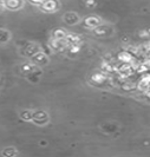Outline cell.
Segmentation results:
<instances>
[{"mask_svg":"<svg viewBox=\"0 0 150 157\" xmlns=\"http://www.w3.org/2000/svg\"><path fill=\"white\" fill-rule=\"evenodd\" d=\"M58 6H59V4L57 0H44L41 2V8L46 12H53L58 8Z\"/></svg>","mask_w":150,"mask_h":157,"instance_id":"obj_1","label":"cell"},{"mask_svg":"<svg viewBox=\"0 0 150 157\" xmlns=\"http://www.w3.org/2000/svg\"><path fill=\"white\" fill-rule=\"evenodd\" d=\"M32 57V60H33V63L36 64H45L48 63V58H46V55L40 50L39 52H37V53H34Z\"/></svg>","mask_w":150,"mask_h":157,"instance_id":"obj_2","label":"cell"},{"mask_svg":"<svg viewBox=\"0 0 150 157\" xmlns=\"http://www.w3.org/2000/svg\"><path fill=\"white\" fill-rule=\"evenodd\" d=\"M50 46L55 51H63L64 47H65V44H64V40H58L53 38L50 41Z\"/></svg>","mask_w":150,"mask_h":157,"instance_id":"obj_3","label":"cell"},{"mask_svg":"<svg viewBox=\"0 0 150 157\" xmlns=\"http://www.w3.org/2000/svg\"><path fill=\"white\" fill-rule=\"evenodd\" d=\"M5 6L10 10H17L20 6H23V0H6Z\"/></svg>","mask_w":150,"mask_h":157,"instance_id":"obj_4","label":"cell"},{"mask_svg":"<svg viewBox=\"0 0 150 157\" xmlns=\"http://www.w3.org/2000/svg\"><path fill=\"white\" fill-rule=\"evenodd\" d=\"M118 59L121 63H131L134 60V57L133 55H130L128 51L126 52H122L118 55Z\"/></svg>","mask_w":150,"mask_h":157,"instance_id":"obj_5","label":"cell"},{"mask_svg":"<svg viewBox=\"0 0 150 157\" xmlns=\"http://www.w3.org/2000/svg\"><path fill=\"white\" fill-rule=\"evenodd\" d=\"M65 40H66L70 45H78L79 43H80V38H79L78 36L73 34V33H69V34H66Z\"/></svg>","mask_w":150,"mask_h":157,"instance_id":"obj_6","label":"cell"},{"mask_svg":"<svg viewBox=\"0 0 150 157\" xmlns=\"http://www.w3.org/2000/svg\"><path fill=\"white\" fill-rule=\"evenodd\" d=\"M92 80H94V82H97V83H104V82L108 80V78H106V75H105L104 71H103V72H99V73L94 75Z\"/></svg>","mask_w":150,"mask_h":157,"instance_id":"obj_7","label":"cell"},{"mask_svg":"<svg viewBox=\"0 0 150 157\" xmlns=\"http://www.w3.org/2000/svg\"><path fill=\"white\" fill-rule=\"evenodd\" d=\"M66 34H67V33L64 31V30L59 29V30H56V31L53 32V38H55V39H58V40H65Z\"/></svg>","mask_w":150,"mask_h":157,"instance_id":"obj_8","label":"cell"},{"mask_svg":"<svg viewBox=\"0 0 150 157\" xmlns=\"http://www.w3.org/2000/svg\"><path fill=\"white\" fill-rule=\"evenodd\" d=\"M85 24L89 27H96L99 25V19L98 18H95V17H90L85 20Z\"/></svg>","mask_w":150,"mask_h":157,"instance_id":"obj_9","label":"cell"},{"mask_svg":"<svg viewBox=\"0 0 150 157\" xmlns=\"http://www.w3.org/2000/svg\"><path fill=\"white\" fill-rule=\"evenodd\" d=\"M40 50H41V48H40L38 45H36V44H31L30 46L26 48V53H27L29 56H33L34 53L39 52Z\"/></svg>","mask_w":150,"mask_h":157,"instance_id":"obj_10","label":"cell"},{"mask_svg":"<svg viewBox=\"0 0 150 157\" xmlns=\"http://www.w3.org/2000/svg\"><path fill=\"white\" fill-rule=\"evenodd\" d=\"M65 21L69 24H76L78 21V17L76 16L75 13H70V14H66L65 17Z\"/></svg>","mask_w":150,"mask_h":157,"instance_id":"obj_11","label":"cell"},{"mask_svg":"<svg viewBox=\"0 0 150 157\" xmlns=\"http://www.w3.org/2000/svg\"><path fill=\"white\" fill-rule=\"evenodd\" d=\"M148 86H149V76L145 77V80H144V78L141 79V82H140V84H138V87H140L142 91H144V87H145V90H148Z\"/></svg>","mask_w":150,"mask_h":157,"instance_id":"obj_12","label":"cell"},{"mask_svg":"<svg viewBox=\"0 0 150 157\" xmlns=\"http://www.w3.org/2000/svg\"><path fill=\"white\" fill-rule=\"evenodd\" d=\"M122 89L125 90V91H131V90L136 89V84L133 83V82H125V83L122 85Z\"/></svg>","mask_w":150,"mask_h":157,"instance_id":"obj_13","label":"cell"},{"mask_svg":"<svg viewBox=\"0 0 150 157\" xmlns=\"http://www.w3.org/2000/svg\"><path fill=\"white\" fill-rule=\"evenodd\" d=\"M21 117L24 118L25 121H29V119H31L32 118V113L30 112V111H25V112L21 113Z\"/></svg>","mask_w":150,"mask_h":157,"instance_id":"obj_14","label":"cell"},{"mask_svg":"<svg viewBox=\"0 0 150 157\" xmlns=\"http://www.w3.org/2000/svg\"><path fill=\"white\" fill-rule=\"evenodd\" d=\"M32 2H34V4H40V2H43L44 0H31Z\"/></svg>","mask_w":150,"mask_h":157,"instance_id":"obj_15","label":"cell"}]
</instances>
